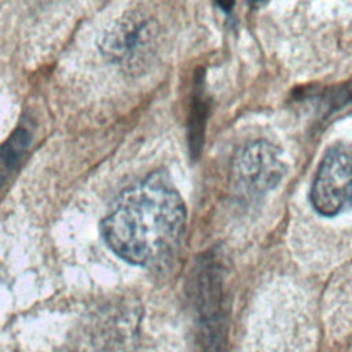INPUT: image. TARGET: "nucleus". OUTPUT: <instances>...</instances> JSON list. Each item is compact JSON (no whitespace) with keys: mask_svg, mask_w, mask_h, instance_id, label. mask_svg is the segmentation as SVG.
<instances>
[{"mask_svg":"<svg viewBox=\"0 0 352 352\" xmlns=\"http://www.w3.org/2000/svg\"><path fill=\"white\" fill-rule=\"evenodd\" d=\"M186 226V206L177 190L160 172L125 190L102 220L106 245L135 265L153 264L170 253Z\"/></svg>","mask_w":352,"mask_h":352,"instance_id":"1","label":"nucleus"},{"mask_svg":"<svg viewBox=\"0 0 352 352\" xmlns=\"http://www.w3.org/2000/svg\"><path fill=\"white\" fill-rule=\"evenodd\" d=\"M157 36L158 28L154 21L125 15L102 34L99 50L109 62L125 70H136L153 54Z\"/></svg>","mask_w":352,"mask_h":352,"instance_id":"2","label":"nucleus"},{"mask_svg":"<svg viewBox=\"0 0 352 352\" xmlns=\"http://www.w3.org/2000/svg\"><path fill=\"white\" fill-rule=\"evenodd\" d=\"M314 209L322 216H336L352 208V154L330 148L319 164L311 188Z\"/></svg>","mask_w":352,"mask_h":352,"instance_id":"3","label":"nucleus"},{"mask_svg":"<svg viewBox=\"0 0 352 352\" xmlns=\"http://www.w3.org/2000/svg\"><path fill=\"white\" fill-rule=\"evenodd\" d=\"M286 166L275 146L257 140L242 147L234 157L231 177L236 190L248 194H263L276 187Z\"/></svg>","mask_w":352,"mask_h":352,"instance_id":"4","label":"nucleus"},{"mask_svg":"<svg viewBox=\"0 0 352 352\" xmlns=\"http://www.w3.org/2000/svg\"><path fill=\"white\" fill-rule=\"evenodd\" d=\"M198 271V308L204 352H221L224 334L223 280L214 263H202Z\"/></svg>","mask_w":352,"mask_h":352,"instance_id":"5","label":"nucleus"},{"mask_svg":"<svg viewBox=\"0 0 352 352\" xmlns=\"http://www.w3.org/2000/svg\"><path fill=\"white\" fill-rule=\"evenodd\" d=\"M204 81H205L204 72L198 70L194 77L191 107L187 118V136H188L190 153L192 157H198L202 150L206 121L210 113V106L205 94Z\"/></svg>","mask_w":352,"mask_h":352,"instance_id":"6","label":"nucleus"},{"mask_svg":"<svg viewBox=\"0 0 352 352\" xmlns=\"http://www.w3.org/2000/svg\"><path fill=\"white\" fill-rule=\"evenodd\" d=\"M32 144V132L26 125H19L0 146V190L8 183L21 166Z\"/></svg>","mask_w":352,"mask_h":352,"instance_id":"7","label":"nucleus"},{"mask_svg":"<svg viewBox=\"0 0 352 352\" xmlns=\"http://www.w3.org/2000/svg\"><path fill=\"white\" fill-rule=\"evenodd\" d=\"M216 3L226 12H230L235 6V0H216Z\"/></svg>","mask_w":352,"mask_h":352,"instance_id":"8","label":"nucleus"},{"mask_svg":"<svg viewBox=\"0 0 352 352\" xmlns=\"http://www.w3.org/2000/svg\"><path fill=\"white\" fill-rule=\"evenodd\" d=\"M270 0H249V4L252 8H261L263 6H265Z\"/></svg>","mask_w":352,"mask_h":352,"instance_id":"9","label":"nucleus"}]
</instances>
